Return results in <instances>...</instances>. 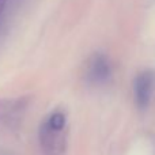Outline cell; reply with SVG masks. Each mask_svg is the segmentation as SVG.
I'll use <instances>...</instances> for the list:
<instances>
[{"instance_id": "obj_5", "label": "cell", "mask_w": 155, "mask_h": 155, "mask_svg": "<svg viewBox=\"0 0 155 155\" xmlns=\"http://www.w3.org/2000/svg\"><path fill=\"white\" fill-rule=\"evenodd\" d=\"M61 155H64V154H61Z\"/></svg>"}, {"instance_id": "obj_2", "label": "cell", "mask_w": 155, "mask_h": 155, "mask_svg": "<svg viewBox=\"0 0 155 155\" xmlns=\"http://www.w3.org/2000/svg\"><path fill=\"white\" fill-rule=\"evenodd\" d=\"M155 88V72L153 70H146L140 72L134 80L135 104L140 110L148 107Z\"/></svg>"}, {"instance_id": "obj_3", "label": "cell", "mask_w": 155, "mask_h": 155, "mask_svg": "<svg viewBox=\"0 0 155 155\" xmlns=\"http://www.w3.org/2000/svg\"><path fill=\"white\" fill-rule=\"evenodd\" d=\"M26 106V99H14V101L0 102V123L7 124V125L18 123L19 117L23 116Z\"/></svg>"}, {"instance_id": "obj_1", "label": "cell", "mask_w": 155, "mask_h": 155, "mask_svg": "<svg viewBox=\"0 0 155 155\" xmlns=\"http://www.w3.org/2000/svg\"><path fill=\"white\" fill-rule=\"evenodd\" d=\"M112 63L104 53H94L88 60L86 79L93 86H105L112 79Z\"/></svg>"}, {"instance_id": "obj_4", "label": "cell", "mask_w": 155, "mask_h": 155, "mask_svg": "<svg viewBox=\"0 0 155 155\" xmlns=\"http://www.w3.org/2000/svg\"><path fill=\"white\" fill-rule=\"evenodd\" d=\"M8 2H10V0H0V16H2V14L4 12V10H5V7H7Z\"/></svg>"}]
</instances>
